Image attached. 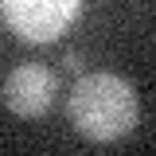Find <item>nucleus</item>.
<instances>
[{
    "label": "nucleus",
    "mask_w": 156,
    "mask_h": 156,
    "mask_svg": "<svg viewBox=\"0 0 156 156\" xmlns=\"http://www.w3.org/2000/svg\"><path fill=\"white\" fill-rule=\"evenodd\" d=\"M66 113L86 140H117L136 125V94L117 74H86L70 90Z\"/></svg>",
    "instance_id": "obj_1"
},
{
    "label": "nucleus",
    "mask_w": 156,
    "mask_h": 156,
    "mask_svg": "<svg viewBox=\"0 0 156 156\" xmlns=\"http://www.w3.org/2000/svg\"><path fill=\"white\" fill-rule=\"evenodd\" d=\"M78 4L82 0H0V12L20 39L47 43L74 20Z\"/></svg>",
    "instance_id": "obj_2"
},
{
    "label": "nucleus",
    "mask_w": 156,
    "mask_h": 156,
    "mask_svg": "<svg viewBox=\"0 0 156 156\" xmlns=\"http://www.w3.org/2000/svg\"><path fill=\"white\" fill-rule=\"evenodd\" d=\"M55 90H58V78L51 74L47 66L23 62V66H16L12 74L4 78L0 98H4V105H8L16 117H39V113L51 109Z\"/></svg>",
    "instance_id": "obj_3"
},
{
    "label": "nucleus",
    "mask_w": 156,
    "mask_h": 156,
    "mask_svg": "<svg viewBox=\"0 0 156 156\" xmlns=\"http://www.w3.org/2000/svg\"><path fill=\"white\" fill-rule=\"evenodd\" d=\"M82 66H86V55L82 51H66L62 55V70L66 74H82Z\"/></svg>",
    "instance_id": "obj_4"
}]
</instances>
